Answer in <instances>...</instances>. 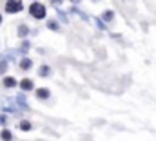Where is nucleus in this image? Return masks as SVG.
Returning <instances> with one entry per match:
<instances>
[{
  "mask_svg": "<svg viewBox=\"0 0 156 141\" xmlns=\"http://www.w3.org/2000/svg\"><path fill=\"white\" fill-rule=\"evenodd\" d=\"M29 13L35 16V18H45V7L38 4V2H35V4H31V7H29Z\"/></svg>",
  "mask_w": 156,
  "mask_h": 141,
  "instance_id": "obj_1",
  "label": "nucleus"
},
{
  "mask_svg": "<svg viewBox=\"0 0 156 141\" xmlns=\"http://www.w3.org/2000/svg\"><path fill=\"white\" fill-rule=\"evenodd\" d=\"M5 11L7 13H18V11H22V2L20 0H9L5 4Z\"/></svg>",
  "mask_w": 156,
  "mask_h": 141,
  "instance_id": "obj_2",
  "label": "nucleus"
},
{
  "mask_svg": "<svg viewBox=\"0 0 156 141\" xmlns=\"http://www.w3.org/2000/svg\"><path fill=\"white\" fill-rule=\"evenodd\" d=\"M20 87H22L24 91H31V89H33V83H31V80H22V81H20Z\"/></svg>",
  "mask_w": 156,
  "mask_h": 141,
  "instance_id": "obj_3",
  "label": "nucleus"
},
{
  "mask_svg": "<svg viewBox=\"0 0 156 141\" xmlns=\"http://www.w3.org/2000/svg\"><path fill=\"white\" fill-rule=\"evenodd\" d=\"M38 74L42 76V78H47V76L51 74V69H49L47 65H42V67H40V70H38Z\"/></svg>",
  "mask_w": 156,
  "mask_h": 141,
  "instance_id": "obj_4",
  "label": "nucleus"
},
{
  "mask_svg": "<svg viewBox=\"0 0 156 141\" xmlns=\"http://www.w3.org/2000/svg\"><path fill=\"white\" fill-rule=\"evenodd\" d=\"M37 96H38L40 100H45V98H49V91L47 89H38L37 91Z\"/></svg>",
  "mask_w": 156,
  "mask_h": 141,
  "instance_id": "obj_5",
  "label": "nucleus"
},
{
  "mask_svg": "<svg viewBox=\"0 0 156 141\" xmlns=\"http://www.w3.org/2000/svg\"><path fill=\"white\" fill-rule=\"evenodd\" d=\"M0 138H2V141H11V132L9 130H2V134H0Z\"/></svg>",
  "mask_w": 156,
  "mask_h": 141,
  "instance_id": "obj_6",
  "label": "nucleus"
},
{
  "mask_svg": "<svg viewBox=\"0 0 156 141\" xmlns=\"http://www.w3.org/2000/svg\"><path fill=\"white\" fill-rule=\"evenodd\" d=\"M113 16H115V13H113V11H105V13L102 15V18H104L105 22H109V20H113Z\"/></svg>",
  "mask_w": 156,
  "mask_h": 141,
  "instance_id": "obj_7",
  "label": "nucleus"
},
{
  "mask_svg": "<svg viewBox=\"0 0 156 141\" xmlns=\"http://www.w3.org/2000/svg\"><path fill=\"white\" fill-rule=\"evenodd\" d=\"M20 67H22V69H29V67H31V60H29V58H24V60L20 62Z\"/></svg>",
  "mask_w": 156,
  "mask_h": 141,
  "instance_id": "obj_8",
  "label": "nucleus"
},
{
  "mask_svg": "<svg viewBox=\"0 0 156 141\" xmlns=\"http://www.w3.org/2000/svg\"><path fill=\"white\" fill-rule=\"evenodd\" d=\"M4 85H5V87H15L16 81H15L13 78H5V80H4Z\"/></svg>",
  "mask_w": 156,
  "mask_h": 141,
  "instance_id": "obj_9",
  "label": "nucleus"
},
{
  "mask_svg": "<svg viewBox=\"0 0 156 141\" xmlns=\"http://www.w3.org/2000/svg\"><path fill=\"white\" fill-rule=\"evenodd\" d=\"M18 127H20L22 130H29V129H31V123H29V121H22Z\"/></svg>",
  "mask_w": 156,
  "mask_h": 141,
  "instance_id": "obj_10",
  "label": "nucleus"
},
{
  "mask_svg": "<svg viewBox=\"0 0 156 141\" xmlns=\"http://www.w3.org/2000/svg\"><path fill=\"white\" fill-rule=\"evenodd\" d=\"M18 35L26 36V35H27V27H26V26H20V27H18Z\"/></svg>",
  "mask_w": 156,
  "mask_h": 141,
  "instance_id": "obj_11",
  "label": "nucleus"
},
{
  "mask_svg": "<svg viewBox=\"0 0 156 141\" xmlns=\"http://www.w3.org/2000/svg\"><path fill=\"white\" fill-rule=\"evenodd\" d=\"M5 69H7V64H5V62H2V64H0V72H4Z\"/></svg>",
  "mask_w": 156,
  "mask_h": 141,
  "instance_id": "obj_12",
  "label": "nucleus"
},
{
  "mask_svg": "<svg viewBox=\"0 0 156 141\" xmlns=\"http://www.w3.org/2000/svg\"><path fill=\"white\" fill-rule=\"evenodd\" d=\"M49 27H51V29H55V31L58 29V26H56V22H49Z\"/></svg>",
  "mask_w": 156,
  "mask_h": 141,
  "instance_id": "obj_13",
  "label": "nucleus"
},
{
  "mask_svg": "<svg viewBox=\"0 0 156 141\" xmlns=\"http://www.w3.org/2000/svg\"><path fill=\"white\" fill-rule=\"evenodd\" d=\"M5 121H7V118H5V116H0V125H4Z\"/></svg>",
  "mask_w": 156,
  "mask_h": 141,
  "instance_id": "obj_14",
  "label": "nucleus"
},
{
  "mask_svg": "<svg viewBox=\"0 0 156 141\" xmlns=\"http://www.w3.org/2000/svg\"><path fill=\"white\" fill-rule=\"evenodd\" d=\"M55 2H60V0H55Z\"/></svg>",
  "mask_w": 156,
  "mask_h": 141,
  "instance_id": "obj_15",
  "label": "nucleus"
},
{
  "mask_svg": "<svg viewBox=\"0 0 156 141\" xmlns=\"http://www.w3.org/2000/svg\"><path fill=\"white\" fill-rule=\"evenodd\" d=\"M0 22H2V16H0Z\"/></svg>",
  "mask_w": 156,
  "mask_h": 141,
  "instance_id": "obj_16",
  "label": "nucleus"
},
{
  "mask_svg": "<svg viewBox=\"0 0 156 141\" xmlns=\"http://www.w3.org/2000/svg\"><path fill=\"white\" fill-rule=\"evenodd\" d=\"M73 2H78V0H73Z\"/></svg>",
  "mask_w": 156,
  "mask_h": 141,
  "instance_id": "obj_17",
  "label": "nucleus"
}]
</instances>
